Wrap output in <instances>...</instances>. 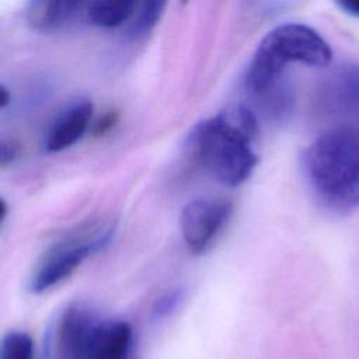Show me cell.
<instances>
[{"label": "cell", "instance_id": "obj_1", "mask_svg": "<svg viewBox=\"0 0 359 359\" xmlns=\"http://www.w3.org/2000/svg\"><path fill=\"white\" fill-rule=\"evenodd\" d=\"M304 180L314 198L334 213L359 208V128L337 126L314 139L302 156Z\"/></svg>", "mask_w": 359, "mask_h": 359}, {"label": "cell", "instance_id": "obj_2", "mask_svg": "<svg viewBox=\"0 0 359 359\" xmlns=\"http://www.w3.org/2000/svg\"><path fill=\"white\" fill-rule=\"evenodd\" d=\"M255 135L257 121L252 112L234 107L195 125L188 146L216 181L236 187L251 175L258 161L251 147Z\"/></svg>", "mask_w": 359, "mask_h": 359}, {"label": "cell", "instance_id": "obj_3", "mask_svg": "<svg viewBox=\"0 0 359 359\" xmlns=\"http://www.w3.org/2000/svg\"><path fill=\"white\" fill-rule=\"evenodd\" d=\"M331 59L330 45L316 29L299 22L280 24L258 43L247 66L245 88L258 95L266 94L278 83L289 62L323 67Z\"/></svg>", "mask_w": 359, "mask_h": 359}, {"label": "cell", "instance_id": "obj_4", "mask_svg": "<svg viewBox=\"0 0 359 359\" xmlns=\"http://www.w3.org/2000/svg\"><path fill=\"white\" fill-rule=\"evenodd\" d=\"M111 236L112 231L107 230L94 234L91 238L72 237L50 245L32 271L29 290L42 293L69 278L88 255L107 245Z\"/></svg>", "mask_w": 359, "mask_h": 359}, {"label": "cell", "instance_id": "obj_5", "mask_svg": "<svg viewBox=\"0 0 359 359\" xmlns=\"http://www.w3.org/2000/svg\"><path fill=\"white\" fill-rule=\"evenodd\" d=\"M227 199L201 198L188 202L180 216L184 243L192 254L203 252L215 240L231 215Z\"/></svg>", "mask_w": 359, "mask_h": 359}, {"label": "cell", "instance_id": "obj_6", "mask_svg": "<svg viewBox=\"0 0 359 359\" xmlns=\"http://www.w3.org/2000/svg\"><path fill=\"white\" fill-rule=\"evenodd\" d=\"M318 102L327 114L359 119V65L331 73L320 87Z\"/></svg>", "mask_w": 359, "mask_h": 359}, {"label": "cell", "instance_id": "obj_7", "mask_svg": "<svg viewBox=\"0 0 359 359\" xmlns=\"http://www.w3.org/2000/svg\"><path fill=\"white\" fill-rule=\"evenodd\" d=\"M93 313L84 306H70L56 330V359H90V334L95 325Z\"/></svg>", "mask_w": 359, "mask_h": 359}, {"label": "cell", "instance_id": "obj_8", "mask_svg": "<svg viewBox=\"0 0 359 359\" xmlns=\"http://www.w3.org/2000/svg\"><path fill=\"white\" fill-rule=\"evenodd\" d=\"M93 116V102L77 100L62 109L49 125L45 135V150L60 151L74 144L88 129Z\"/></svg>", "mask_w": 359, "mask_h": 359}, {"label": "cell", "instance_id": "obj_9", "mask_svg": "<svg viewBox=\"0 0 359 359\" xmlns=\"http://www.w3.org/2000/svg\"><path fill=\"white\" fill-rule=\"evenodd\" d=\"M133 334L123 320L95 323L90 334V359H132Z\"/></svg>", "mask_w": 359, "mask_h": 359}, {"label": "cell", "instance_id": "obj_10", "mask_svg": "<svg viewBox=\"0 0 359 359\" xmlns=\"http://www.w3.org/2000/svg\"><path fill=\"white\" fill-rule=\"evenodd\" d=\"M86 1L32 0L25 6V18L38 31H53L73 21L84 20Z\"/></svg>", "mask_w": 359, "mask_h": 359}, {"label": "cell", "instance_id": "obj_11", "mask_svg": "<svg viewBox=\"0 0 359 359\" xmlns=\"http://www.w3.org/2000/svg\"><path fill=\"white\" fill-rule=\"evenodd\" d=\"M137 3L132 0H94L86 1L84 20L97 27L112 28L132 18Z\"/></svg>", "mask_w": 359, "mask_h": 359}, {"label": "cell", "instance_id": "obj_12", "mask_svg": "<svg viewBox=\"0 0 359 359\" xmlns=\"http://www.w3.org/2000/svg\"><path fill=\"white\" fill-rule=\"evenodd\" d=\"M165 6L167 3L160 0H150V1H143L137 4L130 18L129 34L133 38H139L151 32L153 28L158 24Z\"/></svg>", "mask_w": 359, "mask_h": 359}, {"label": "cell", "instance_id": "obj_13", "mask_svg": "<svg viewBox=\"0 0 359 359\" xmlns=\"http://www.w3.org/2000/svg\"><path fill=\"white\" fill-rule=\"evenodd\" d=\"M0 359H34L32 338L24 331H10L1 339Z\"/></svg>", "mask_w": 359, "mask_h": 359}, {"label": "cell", "instance_id": "obj_14", "mask_svg": "<svg viewBox=\"0 0 359 359\" xmlns=\"http://www.w3.org/2000/svg\"><path fill=\"white\" fill-rule=\"evenodd\" d=\"M181 297H182V292L181 289H172V290H168L165 292L164 294H161L158 297V300L154 303V307H153V311L157 317H164V316H168L170 313H172L177 306L180 304L181 302Z\"/></svg>", "mask_w": 359, "mask_h": 359}, {"label": "cell", "instance_id": "obj_15", "mask_svg": "<svg viewBox=\"0 0 359 359\" xmlns=\"http://www.w3.org/2000/svg\"><path fill=\"white\" fill-rule=\"evenodd\" d=\"M18 156V146L13 140L1 139L0 142V165L6 167Z\"/></svg>", "mask_w": 359, "mask_h": 359}, {"label": "cell", "instance_id": "obj_16", "mask_svg": "<svg viewBox=\"0 0 359 359\" xmlns=\"http://www.w3.org/2000/svg\"><path fill=\"white\" fill-rule=\"evenodd\" d=\"M116 121H118L116 111H108L105 115L101 116L100 121H97V123L94 126V135L101 136V135L107 133L111 128H114Z\"/></svg>", "mask_w": 359, "mask_h": 359}, {"label": "cell", "instance_id": "obj_17", "mask_svg": "<svg viewBox=\"0 0 359 359\" xmlns=\"http://www.w3.org/2000/svg\"><path fill=\"white\" fill-rule=\"evenodd\" d=\"M337 6L351 14V15H355V17H359V0H344V1H338Z\"/></svg>", "mask_w": 359, "mask_h": 359}, {"label": "cell", "instance_id": "obj_18", "mask_svg": "<svg viewBox=\"0 0 359 359\" xmlns=\"http://www.w3.org/2000/svg\"><path fill=\"white\" fill-rule=\"evenodd\" d=\"M10 101H11L10 90L4 84H1L0 86V107H1V109H4L10 104Z\"/></svg>", "mask_w": 359, "mask_h": 359}, {"label": "cell", "instance_id": "obj_19", "mask_svg": "<svg viewBox=\"0 0 359 359\" xmlns=\"http://www.w3.org/2000/svg\"><path fill=\"white\" fill-rule=\"evenodd\" d=\"M0 206H1V222H4V219L7 216V203H6L4 198L0 199Z\"/></svg>", "mask_w": 359, "mask_h": 359}]
</instances>
